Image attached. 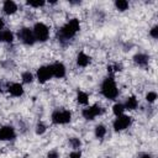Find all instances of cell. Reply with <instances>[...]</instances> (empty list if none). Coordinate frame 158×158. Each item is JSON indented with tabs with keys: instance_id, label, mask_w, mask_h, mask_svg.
Masks as SVG:
<instances>
[{
	"instance_id": "obj_1",
	"label": "cell",
	"mask_w": 158,
	"mask_h": 158,
	"mask_svg": "<svg viewBox=\"0 0 158 158\" xmlns=\"http://www.w3.org/2000/svg\"><path fill=\"white\" fill-rule=\"evenodd\" d=\"M79 28H80L79 21H78L77 19L70 20L68 23H65V25L60 28V32H59L60 38H63V40H69V38H72V37L79 31Z\"/></svg>"
},
{
	"instance_id": "obj_2",
	"label": "cell",
	"mask_w": 158,
	"mask_h": 158,
	"mask_svg": "<svg viewBox=\"0 0 158 158\" xmlns=\"http://www.w3.org/2000/svg\"><path fill=\"white\" fill-rule=\"evenodd\" d=\"M101 93L105 98L110 99V100H114L116 99L117 94H118V90H117V86L115 84V80L112 78H106L101 85Z\"/></svg>"
},
{
	"instance_id": "obj_3",
	"label": "cell",
	"mask_w": 158,
	"mask_h": 158,
	"mask_svg": "<svg viewBox=\"0 0 158 158\" xmlns=\"http://www.w3.org/2000/svg\"><path fill=\"white\" fill-rule=\"evenodd\" d=\"M33 36H35V40L41 41V42H44L48 38V36H49L48 27L44 23H42V22L36 23L35 27H33Z\"/></svg>"
},
{
	"instance_id": "obj_4",
	"label": "cell",
	"mask_w": 158,
	"mask_h": 158,
	"mask_svg": "<svg viewBox=\"0 0 158 158\" xmlns=\"http://www.w3.org/2000/svg\"><path fill=\"white\" fill-rule=\"evenodd\" d=\"M70 112L67 111V110H62V111H54L53 115H52V121L54 123H59V125H63V123H68L70 121Z\"/></svg>"
},
{
	"instance_id": "obj_5",
	"label": "cell",
	"mask_w": 158,
	"mask_h": 158,
	"mask_svg": "<svg viewBox=\"0 0 158 158\" xmlns=\"http://www.w3.org/2000/svg\"><path fill=\"white\" fill-rule=\"evenodd\" d=\"M130 123H131V117L130 116L120 115L114 121V128H115V131H122V130L127 128Z\"/></svg>"
},
{
	"instance_id": "obj_6",
	"label": "cell",
	"mask_w": 158,
	"mask_h": 158,
	"mask_svg": "<svg viewBox=\"0 0 158 158\" xmlns=\"http://www.w3.org/2000/svg\"><path fill=\"white\" fill-rule=\"evenodd\" d=\"M102 112H104V110H102L100 106L94 105V106H90V107L84 109L81 114H83L84 118H86V120H94V117H95V116L101 115Z\"/></svg>"
},
{
	"instance_id": "obj_7",
	"label": "cell",
	"mask_w": 158,
	"mask_h": 158,
	"mask_svg": "<svg viewBox=\"0 0 158 158\" xmlns=\"http://www.w3.org/2000/svg\"><path fill=\"white\" fill-rule=\"evenodd\" d=\"M19 37L21 38V41L26 44H33L35 43V36H33V31H31L30 28L25 27L19 32Z\"/></svg>"
},
{
	"instance_id": "obj_8",
	"label": "cell",
	"mask_w": 158,
	"mask_h": 158,
	"mask_svg": "<svg viewBox=\"0 0 158 158\" xmlns=\"http://www.w3.org/2000/svg\"><path fill=\"white\" fill-rule=\"evenodd\" d=\"M52 70H51V65L49 67H41L37 70V78L40 83H46L47 80H49L52 78Z\"/></svg>"
},
{
	"instance_id": "obj_9",
	"label": "cell",
	"mask_w": 158,
	"mask_h": 158,
	"mask_svg": "<svg viewBox=\"0 0 158 158\" xmlns=\"http://www.w3.org/2000/svg\"><path fill=\"white\" fill-rule=\"evenodd\" d=\"M15 137V131L11 126H4L0 128V141L12 139Z\"/></svg>"
},
{
	"instance_id": "obj_10",
	"label": "cell",
	"mask_w": 158,
	"mask_h": 158,
	"mask_svg": "<svg viewBox=\"0 0 158 158\" xmlns=\"http://www.w3.org/2000/svg\"><path fill=\"white\" fill-rule=\"evenodd\" d=\"M51 70L52 75L56 78H63L65 75V67L62 63H54L53 65H51Z\"/></svg>"
},
{
	"instance_id": "obj_11",
	"label": "cell",
	"mask_w": 158,
	"mask_h": 158,
	"mask_svg": "<svg viewBox=\"0 0 158 158\" xmlns=\"http://www.w3.org/2000/svg\"><path fill=\"white\" fill-rule=\"evenodd\" d=\"M9 93L12 95V96H21L23 94V89H22V85L19 84V83H12L9 85Z\"/></svg>"
},
{
	"instance_id": "obj_12",
	"label": "cell",
	"mask_w": 158,
	"mask_h": 158,
	"mask_svg": "<svg viewBox=\"0 0 158 158\" xmlns=\"http://www.w3.org/2000/svg\"><path fill=\"white\" fill-rule=\"evenodd\" d=\"M2 10H4V12H5V14H7V15H11V14L16 12V10H17V6H16V4H15L14 1H11V0H6V1L4 2Z\"/></svg>"
},
{
	"instance_id": "obj_13",
	"label": "cell",
	"mask_w": 158,
	"mask_h": 158,
	"mask_svg": "<svg viewBox=\"0 0 158 158\" xmlns=\"http://www.w3.org/2000/svg\"><path fill=\"white\" fill-rule=\"evenodd\" d=\"M77 63H78V65H80V67H86V65L90 63V57L86 56L84 52H80V53L78 54V57H77Z\"/></svg>"
},
{
	"instance_id": "obj_14",
	"label": "cell",
	"mask_w": 158,
	"mask_h": 158,
	"mask_svg": "<svg viewBox=\"0 0 158 158\" xmlns=\"http://www.w3.org/2000/svg\"><path fill=\"white\" fill-rule=\"evenodd\" d=\"M133 59H135V62H136L138 65H146V64L148 63V56L142 54V53L136 54V56L133 57Z\"/></svg>"
},
{
	"instance_id": "obj_15",
	"label": "cell",
	"mask_w": 158,
	"mask_h": 158,
	"mask_svg": "<svg viewBox=\"0 0 158 158\" xmlns=\"http://www.w3.org/2000/svg\"><path fill=\"white\" fill-rule=\"evenodd\" d=\"M137 105H138L137 99H136L135 96H130V98L127 99V101H126L125 109H127V110H135V109L137 107Z\"/></svg>"
},
{
	"instance_id": "obj_16",
	"label": "cell",
	"mask_w": 158,
	"mask_h": 158,
	"mask_svg": "<svg viewBox=\"0 0 158 158\" xmlns=\"http://www.w3.org/2000/svg\"><path fill=\"white\" fill-rule=\"evenodd\" d=\"M0 41H4V42H12L14 41V35L12 32L5 30V31H1L0 33Z\"/></svg>"
},
{
	"instance_id": "obj_17",
	"label": "cell",
	"mask_w": 158,
	"mask_h": 158,
	"mask_svg": "<svg viewBox=\"0 0 158 158\" xmlns=\"http://www.w3.org/2000/svg\"><path fill=\"white\" fill-rule=\"evenodd\" d=\"M105 135H106V128H105V126L98 125V126L95 127V136H96L98 138H102Z\"/></svg>"
},
{
	"instance_id": "obj_18",
	"label": "cell",
	"mask_w": 158,
	"mask_h": 158,
	"mask_svg": "<svg viewBox=\"0 0 158 158\" xmlns=\"http://www.w3.org/2000/svg\"><path fill=\"white\" fill-rule=\"evenodd\" d=\"M112 111H114V114H115L116 116H120V115L123 114V111H125V106H123L122 104H115L114 107H112Z\"/></svg>"
},
{
	"instance_id": "obj_19",
	"label": "cell",
	"mask_w": 158,
	"mask_h": 158,
	"mask_svg": "<svg viewBox=\"0 0 158 158\" xmlns=\"http://www.w3.org/2000/svg\"><path fill=\"white\" fill-rule=\"evenodd\" d=\"M115 5H116V7H117L120 11H125V10L128 7V2H127L126 0H117V1L115 2Z\"/></svg>"
},
{
	"instance_id": "obj_20",
	"label": "cell",
	"mask_w": 158,
	"mask_h": 158,
	"mask_svg": "<svg viewBox=\"0 0 158 158\" xmlns=\"http://www.w3.org/2000/svg\"><path fill=\"white\" fill-rule=\"evenodd\" d=\"M77 99H78V101L80 102V104H88V94L86 93H84V91H79L78 93V96H77Z\"/></svg>"
},
{
	"instance_id": "obj_21",
	"label": "cell",
	"mask_w": 158,
	"mask_h": 158,
	"mask_svg": "<svg viewBox=\"0 0 158 158\" xmlns=\"http://www.w3.org/2000/svg\"><path fill=\"white\" fill-rule=\"evenodd\" d=\"M26 4L30 5V6H33V7H40V6H43V5H44V1H43V0H37V1L28 0Z\"/></svg>"
},
{
	"instance_id": "obj_22",
	"label": "cell",
	"mask_w": 158,
	"mask_h": 158,
	"mask_svg": "<svg viewBox=\"0 0 158 158\" xmlns=\"http://www.w3.org/2000/svg\"><path fill=\"white\" fill-rule=\"evenodd\" d=\"M22 80L25 83H31L33 80V75L30 72H25V73H22Z\"/></svg>"
},
{
	"instance_id": "obj_23",
	"label": "cell",
	"mask_w": 158,
	"mask_h": 158,
	"mask_svg": "<svg viewBox=\"0 0 158 158\" xmlns=\"http://www.w3.org/2000/svg\"><path fill=\"white\" fill-rule=\"evenodd\" d=\"M146 99H147V101L153 102V101H156V99H157V94H156L154 91H149V93L146 95Z\"/></svg>"
},
{
	"instance_id": "obj_24",
	"label": "cell",
	"mask_w": 158,
	"mask_h": 158,
	"mask_svg": "<svg viewBox=\"0 0 158 158\" xmlns=\"http://www.w3.org/2000/svg\"><path fill=\"white\" fill-rule=\"evenodd\" d=\"M69 143L72 144L73 148H79V147H80V141H79V138H70V139H69Z\"/></svg>"
},
{
	"instance_id": "obj_25",
	"label": "cell",
	"mask_w": 158,
	"mask_h": 158,
	"mask_svg": "<svg viewBox=\"0 0 158 158\" xmlns=\"http://www.w3.org/2000/svg\"><path fill=\"white\" fill-rule=\"evenodd\" d=\"M46 131V126L43 125V123H38L37 126H36V133H38V135H42L43 132Z\"/></svg>"
},
{
	"instance_id": "obj_26",
	"label": "cell",
	"mask_w": 158,
	"mask_h": 158,
	"mask_svg": "<svg viewBox=\"0 0 158 158\" xmlns=\"http://www.w3.org/2000/svg\"><path fill=\"white\" fill-rule=\"evenodd\" d=\"M151 36L153 38H157L158 37V26H154L152 30H151Z\"/></svg>"
},
{
	"instance_id": "obj_27",
	"label": "cell",
	"mask_w": 158,
	"mask_h": 158,
	"mask_svg": "<svg viewBox=\"0 0 158 158\" xmlns=\"http://www.w3.org/2000/svg\"><path fill=\"white\" fill-rule=\"evenodd\" d=\"M80 156H81V153L79 151H77V152H72L69 158H80Z\"/></svg>"
},
{
	"instance_id": "obj_28",
	"label": "cell",
	"mask_w": 158,
	"mask_h": 158,
	"mask_svg": "<svg viewBox=\"0 0 158 158\" xmlns=\"http://www.w3.org/2000/svg\"><path fill=\"white\" fill-rule=\"evenodd\" d=\"M47 157H48V158H58V153H57L56 151H52V152L48 153Z\"/></svg>"
},
{
	"instance_id": "obj_29",
	"label": "cell",
	"mask_w": 158,
	"mask_h": 158,
	"mask_svg": "<svg viewBox=\"0 0 158 158\" xmlns=\"http://www.w3.org/2000/svg\"><path fill=\"white\" fill-rule=\"evenodd\" d=\"M2 27H4V21L0 19V33H1V30H2Z\"/></svg>"
},
{
	"instance_id": "obj_30",
	"label": "cell",
	"mask_w": 158,
	"mask_h": 158,
	"mask_svg": "<svg viewBox=\"0 0 158 158\" xmlns=\"http://www.w3.org/2000/svg\"><path fill=\"white\" fill-rule=\"evenodd\" d=\"M141 158H151V157H149V156H148V154H144V156H142V157H141Z\"/></svg>"
},
{
	"instance_id": "obj_31",
	"label": "cell",
	"mask_w": 158,
	"mask_h": 158,
	"mask_svg": "<svg viewBox=\"0 0 158 158\" xmlns=\"http://www.w3.org/2000/svg\"><path fill=\"white\" fill-rule=\"evenodd\" d=\"M0 91H1V89H0Z\"/></svg>"
}]
</instances>
